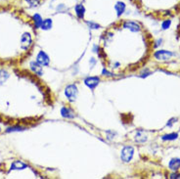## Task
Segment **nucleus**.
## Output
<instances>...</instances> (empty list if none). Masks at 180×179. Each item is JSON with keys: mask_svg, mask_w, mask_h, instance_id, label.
Wrapping results in <instances>:
<instances>
[{"mask_svg": "<svg viewBox=\"0 0 180 179\" xmlns=\"http://www.w3.org/2000/svg\"><path fill=\"white\" fill-rule=\"evenodd\" d=\"M133 154H134V149H133V148L130 147V146H126L121 150V158L124 162H128V161H130L132 160Z\"/></svg>", "mask_w": 180, "mask_h": 179, "instance_id": "obj_1", "label": "nucleus"}, {"mask_svg": "<svg viewBox=\"0 0 180 179\" xmlns=\"http://www.w3.org/2000/svg\"><path fill=\"white\" fill-rule=\"evenodd\" d=\"M65 94L70 102H74V101L76 99V96H77V87L74 84L69 85L65 90Z\"/></svg>", "mask_w": 180, "mask_h": 179, "instance_id": "obj_2", "label": "nucleus"}, {"mask_svg": "<svg viewBox=\"0 0 180 179\" xmlns=\"http://www.w3.org/2000/svg\"><path fill=\"white\" fill-rule=\"evenodd\" d=\"M154 56L157 60L159 61H167L169 60L172 56H173V54H172L170 51H167V50H159L157 51Z\"/></svg>", "mask_w": 180, "mask_h": 179, "instance_id": "obj_3", "label": "nucleus"}, {"mask_svg": "<svg viewBox=\"0 0 180 179\" xmlns=\"http://www.w3.org/2000/svg\"><path fill=\"white\" fill-rule=\"evenodd\" d=\"M31 45V36L29 33H23L21 37V47L23 50H28Z\"/></svg>", "mask_w": 180, "mask_h": 179, "instance_id": "obj_4", "label": "nucleus"}, {"mask_svg": "<svg viewBox=\"0 0 180 179\" xmlns=\"http://www.w3.org/2000/svg\"><path fill=\"white\" fill-rule=\"evenodd\" d=\"M36 61H37V63L40 64L41 66H47L49 64V57L46 55L45 52L40 51L36 57Z\"/></svg>", "mask_w": 180, "mask_h": 179, "instance_id": "obj_5", "label": "nucleus"}, {"mask_svg": "<svg viewBox=\"0 0 180 179\" xmlns=\"http://www.w3.org/2000/svg\"><path fill=\"white\" fill-rule=\"evenodd\" d=\"M134 140L137 143H145L148 140V136L146 134V132L144 130H138L135 134Z\"/></svg>", "mask_w": 180, "mask_h": 179, "instance_id": "obj_6", "label": "nucleus"}, {"mask_svg": "<svg viewBox=\"0 0 180 179\" xmlns=\"http://www.w3.org/2000/svg\"><path fill=\"white\" fill-rule=\"evenodd\" d=\"M123 27L125 28L131 30V32H133V33H137V32H139V30L141 29L140 26L137 24V23H134V22H125Z\"/></svg>", "mask_w": 180, "mask_h": 179, "instance_id": "obj_7", "label": "nucleus"}, {"mask_svg": "<svg viewBox=\"0 0 180 179\" xmlns=\"http://www.w3.org/2000/svg\"><path fill=\"white\" fill-rule=\"evenodd\" d=\"M100 79H98V77H95V76H93V77H88V79H85V84L87 85V86L91 89H94L95 88L98 83H99Z\"/></svg>", "mask_w": 180, "mask_h": 179, "instance_id": "obj_8", "label": "nucleus"}, {"mask_svg": "<svg viewBox=\"0 0 180 179\" xmlns=\"http://www.w3.org/2000/svg\"><path fill=\"white\" fill-rule=\"evenodd\" d=\"M30 69L35 74H37V75H41L42 74L41 65L38 64L37 62H31V63H30Z\"/></svg>", "mask_w": 180, "mask_h": 179, "instance_id": "obj_9", "label": "nucleus"}, {"mask_svg": "<svg viewBox=\"0 0 180 179\" xmlns=\"http://www.w3.org/2000/svg\"><path fill=\"white\" fill-rule=\"evenodd\" d=\"M61 114L62 115L64 116V118H68V119H73L75 118V112L72 110V109H69L68 107H64L61 110Z\"/></svg>", "mask_w": 180, "mask_h": 179, "instance_id": "obj_10", "label": "nucleus"}, {"mask_svg": "<svg viewBox=\"0 0 180 179\" xmlns=\"http://www.w3.org/2000/svg\"><path fill=\"white\" fill-rule=\"evenodd\" d=\"M168 166L171 170H177L180 167V159L174 158V159L170 160V161L168 163Z\"/></svg>", "mask_w": 180, "mask_h": 179, "instance_id": "obj_11", "label": "nucleus"}, {"mask_svg": "<svg viewBox=\"0 0 180 179\" xmlns=\"http://www.w3.org/2000/svg\"><path fill=\"white\" fill-rule=\"evenodd\" d=\"M27 168V165H25L23 161H15L12 165H11V169H25Z\"/></svg>", "mask_w": 180, "mask_h": 179, "instance_id": "obj_12", "label": "nucleus"}, {"mask_svg": "<svg viewBox=\"0 0 180 179\" xmlns=\"http://www.w3.org/2000/svg\"><path fill=\"white\" fill-rule=\"evenodd\" d=\"M84 12H85V9L82 4H77L75 6V13L80 19H82L84 17Z\"/></svg>", "mask_w": 180, "mask_h": 179, "instance_id": "obj_13", "label": "nucleus"}, {"mask_svg": "<svg viewBox=\"0 0 180 179\" xmlns=\"http://www.w3.org/2000/svg\"><path fill=\"white\" fill-rule=\"evenodd\" d=\"M33 22H34V25L36 28H41V25L43 23V20L41 18V16L39 14H35L33 16Z\"/></svg>", "mask_w": 180, "mask_h": 179, "instance_id": "obj_14", "label": "nucleus"}, {"mask_svg": "<svg viewBox=\"0 0 180 179\" xmlns=\"http://www.w3.org/2000/svg\"><path fill=\"white\" fill-rule=\"evenodd\" d=\"M115 9L117 12V15H121L125 10V5L122 2H119L115 5Z\"/></svg>", "mask_w": 180, "mask_h": 179, "instance_id": "obj_15", "label": "nucleus"}, {"mask_svg": "<svg viewBox=\"0 0 180 179\" xmlns=\"http://www.w3.org/2000/svg\"><path fill=\"white\" fill-rule=\"evenodd\" d=\"M51 27H52V21H51L50 19L44 20L43 23H42V25H41V28H42V29H45V30L51 28Z\"/></svg>", "mask_w": 180, "mask_h": 179, "instance_id": "obj_16", "label": "nucleus"}, {"mask_svg": "<svg viewBox=\"0 0 180 179\" xmlns=\"http://www.w3.org/2000/svg\"><path fill=\"white\" fill-rule=\"evenodd\" d=\"M177 137H178L177 133H170V134L163 135V136L162 137V139L164 140V141H167V140H175Z\"/></svg>", "mask_w": 180, "mask_h": 179, "instance_id": "obj_17", "label": "nucleus"}, {"mask_svg": "<svg viewBox=\"0 0 180 179\" xmlns=\"http://www.w3.org/2000/svg\"><path fill=\"white\" fill-rule=\"evenodd\" d=\"M29 7H37L40 4V0H26Z\"/></svg>", "mask_w": 180, "mask_h": 179, "instance_id": "obj_18", "label": "nucleus"}, {"mask_svg": "<svg viewBox=\"0 0 180 179\" xmlns=\"http://www.w3.org/2000/svg\"><path fill=\"white\" fill-rule=\"evenodd\" d=\"M8 76H9V74H8L6 72L4 71H0V82H5L8 79Z\"/></svg>", "mask_w": 180, "mask_h": 179, "instance_id": "obj_19", "label": "nucleus"}, {"mask_svg": "<svg viewBox=\"0 0 180 179\" xmlns=\"http://www.w3.org/2000/svg\"><path fill=\"white\" fill-rule=\"evenodd\" d=\"M22 130H23V127H22V126H13V127L8 128L6 131L7 132H13V131H22Z\"/></svg>", "mask_w": 180, "mask_h": 179, "instance_id": "obj_20", "label": "nucleus"}, {"mask_svg": "<svg viewBox=\"0 0 180 179\" xmlns=\"http://www.w3.org/2000/svg\"><path fill=\"white\" fill-rule=\"evenodd\" d=\"M170 24H171L170 20H166V21H163V22H162V28H163V29H167V28H169Z\"/></svg>", "mask_w": 180, "mask_h": 179, "instance_id": "obj_21", "label": "nucleus"}, {"mask_svg": "<svg viewBox=\"0 0 180 179\" xmlns=\"http://www.w3.org/2000/svg\"><path fill=\"white\" fill-rule=\"evenodd\" d=\"M87 25L89 27H91V28H99V25L94 24V23H92V22H87Z\"/></svg>", "mask_w": 180, "mask_h": 179, "instance_id": "obj_22", "label": "nucleus"}, {"mask_svg": "<svg viewBox=\"0 0 180 179\" xmlns=\"http://www.w3.org/2000/svg\"><path fill=\"white\" fill-rule=\"evenodd\" d=\"M175 120H176V119H171V120H169V121L167 123V126H172V124L175 122Z\"/></svg>", "mask_w": 180, "mask_h": 179, "instance_id": "obj_23", "label": "nucleus"}, {"mask_svg": "<svg viewBox=\"0 0 180 179\" xmlns=\"http://www.w3.org/2000/svg\"><path fill=\"white\" fill-rule=\"evenodd\" d=\"M170 178H180V175L177 173H173V174L170 175Z\"/></svg>", "mask_w": 180, "mask_h": 179, "instance_id": "obj_24", "label": "nucleus"}, {"mask_svg": "<svg viewBox=\"0 0 180 179\" xmlns=\"http://www.w3.org/2000/svg\"><path fill=\"white\" fill-rule=\"evenodd\" d=\"M103 74H108V75H111V74H110L109 72H107V71H105V69L103 71Z\"/></svg>", "mask_w": 180, "mask_h": 179, "instance_id": "obj_25", "label": "nucleus"}, {"mask_svg": "<svg viewBox=\"0 0 180 179\" xmlns=\"http://www.w3.org/2000/svg\"><path fill=\"white\" fill-rule=\"evenodd\" d=\"M0 130H1V129H0Z\"/></svg>", "mask_w": 180, "mask_h": 179, "instance_id": "obj_26", "label": "nucleus"}]
</instances>
